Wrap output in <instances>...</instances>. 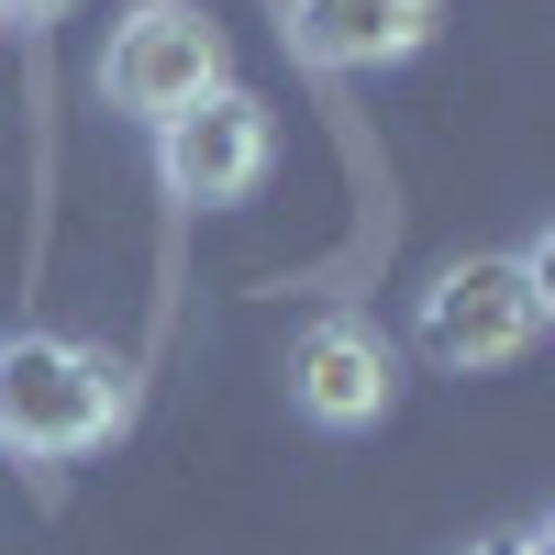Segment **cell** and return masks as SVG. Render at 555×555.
<instances>
[{
    "instance_id": "obj_1",
    "label": "cell",
    "mask_w": 555,
    "mask_h": 555,
    "mask_svg": "<svg viewBox=\"0 0 555 555\" xmlns=\"http://www.w3.org/2000/svg\"><path fill=\"white\" fill-rule=\"evenodd\" d=\"M133 423V366L78 334H0V455L12 467H67L101 455Z\"/></svg>"
},
{
    "instance_id": "obj_2",
    "label": "cell",
    "mask_w": 555,
    "mask_h": 555,
    "mask_svg": "<svg viewBox=\"0 0 555 555\" xmlns=\"http://www.w3.org/2000/svg\"><path fill=\"white\" fill-rule=\"evenodd\" d=\"M544 311H555V234H522L512 256L434 267L423 300H411V345L444 378H489V366H522L544 345Z\"/></svg>"
},
{
    "instance_id": "obj_3",
    "label": "cell",
    "mask_w": 555,
    "mask_h": 555,
    "mask_svg": "<svg viewBox=\"0 0 555 555\" xmlns=\"http://www.w3.org/2000/svg\"><path fill=\"white\" fill-rule=\"evenodd\" d=\"M211 89H234V44H222V23L201 12V0H133V12L112 23L101 44V101L122 122H178L201 112Z\"/></svg>"
},
{
    "instance_id": "obj_4",
    "label": "cell",
    "mask_w": 555,
    "mask_h": 555,
    "mask_svg": "<svg viewBox=\"0 0 555 555\" xmlns=\"http://www.w3.org/2000/svg\"><path fill=\"white\" fill-rule=\"evenodd\" d=\"M267 156H278V122L256 89H211L201 112H178L156 122V178H167V201H190V211H234L267 190Z\"/></svg>"
},
{
    "instance_id": "obj_5",
    "label": "cell",
    "mask_w": 555,
    "mask_h": 555,
    "mask_svg": "<svg viewBox=\"0 0 555 555\" xmlns=\"http://www.w3.org/2000/svg\"><path fill=\"white\" fill-rule=\"evenodd\" d=\"M389 400H400V345L366 311L300 322V345H289V411H300V423L366 434V423H389Z\"/></svg>"
},
{
    "instance_id": "obj_6",
    "label": "cell",
    "mask_w": 555,
    "mask_h": 555,
    "mask_svg": "<svg viewBox=\"0 0 555 555\" xmlns=\"http://www.w3.org/2000/svg\"><path fill=\"white\" fill-rule=\"evenodd\" d=\"M434 34H444V0H289V56L334 78L411 67Z\"/></svg>"
},
{
    "instance_id": "obj_7",
    "label": "cell",
    "mask_w": 555,
    "mask_h": 555,
    "mask_svg": "<svg viewBox=\"0 0 555 555\" xmlns=\"http://www.w3.org/2000/svg\"><path fill=\"white\" fill-rule=\"evenodd\" d=\"M555 544V522H522V533H500V544H467V555H544Z\"/></svg>"
},
{
    "instance_id": "obj_8",
    "label": "cell",
    "mask_w": 555,
    "mask_h": 555,
    "mask_svg": "<svg viewBox=\"0 0 555 555\" xmlns=\"http://www.w3.org/2000/svg\"><path fill=\"white\" fill-rule=\"evenodd\" d=\"M78 0H0V23H67Z\"/></svg>"
},
{
    "instance_id": "obj_9",
    "label": "cell",
    "mask_w": 555,
    "mask_h": 555,
    "mask_svg": "<svg viewBox=\"0 0 555 555\" xmlns=\"http://www.w3.org/2000/svg\"><path fill=\"white\" fill-rule=\"evenodd\" d=\"M0 34H12V23H0Z\"/></svg>"
}]
</instances>
